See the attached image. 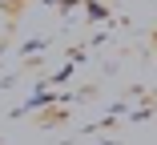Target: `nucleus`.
Here are the masks:
<instances>
[{
	"mask_svg": "<svg viewBox=\"0 0 157 145\" xmlns=\"http://www.w3.org/2000/svg\"><path fill=\"white\" fill-rule=\"evenodd\" d=\"M12 32V24H8V8H0V40H4Z\"/></svg>",
	"mask_w": 157,
	"mask_h": 145,
	"instance_id": "nucleus-1",
	"label": "nucleus"
},
{
	"mask_svg": "<svg viewBox=\"0 0 157 145\" xmlns=\"http://www.w3.org/2000/svg\"><path fill=\"white\" fill-rule=\"evenodd\" d=\"M16 4H20V0H0V8H8V12H12Z\"/></svg>",
	"mask_w": 157,
	"mask_h": 145,
	"instance_id": "nucleus-2",
	"label": "nucleus"
}]
</instances>
